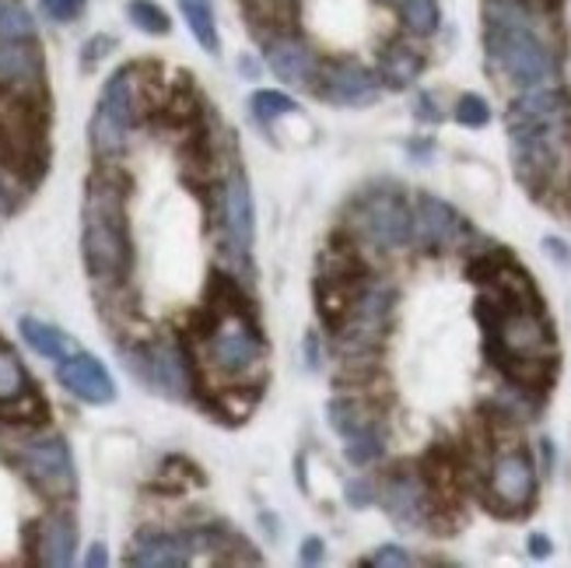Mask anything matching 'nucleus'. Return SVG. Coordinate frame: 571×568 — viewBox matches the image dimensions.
Returning <instances> with one entry per match:
<instances>
[{"instance_id":"f257e3e1","label":"nucleus","mask_w":571,"mask_h":568,"mask_svg":"<svg viewBox=\"0 0 571 568\" xmlns=\"http://www.w3.org/2000/svg\"><path fill=\"white\" fill-rule=\"evenodd\" d=\"M127 172L113 166L95 169L84 186L81 207V253L84 268L95 281L116 284L130 271V228H127Z\"/></svg>"},{"instance_id":"0eeeda50","label":"nucleus","mask_w":571,"mask_h":568,"mask_svg":"<svg viewBox=\"0 0 571 568\" xmlns=\"http://www.w3.org/2000/svg\"><path fill=\"white\" fill-rule=\"evenodd\" d=\"M18 470H22L53 502L75 499V491H78L75 456H70V446L60 435L28 442V446L18 450Z\"/></svg>"},{"instance_id":"dca6fc26","label":"nucleus","mask_w":571,"mask_h":568,"mask_svg":"<svg viewBox=\"0 0 571 568\" xmlns=\"http://www.w3.org/2000/svg\"><path fill=\"white\" fill-rule=\"evenodd\" d=\"M266 64H271V70L284 84L312 88L319 78V57L298 35H271L266 39Z\"/></svg>"},{"instance_id":"ddd939ff","label":"nucleus","mask_w":571,"mask_h":568,"mask_svg":"<svg viewBox=\"0 0 571 568\" xmlns=\"http://www.w3.org/2000/svg\"><path fill=\"white\" fill-rule=\"evenodd\" d=\"M57 379L64 383L67 394H75L84 404H113L116 400V383L110 376V368H105L95 354H84V351L67 354V359H60V365H57Z\"/></svg>"},{"instance_id":"2eb2a0df","label":"nucleus","mask_w":571,"mask_h":568,"mask_svg":"<svg viewBox=\"0 0 571 568\" xmlns=\"http://www.w3.org/2000/svg\"><path fill=\"white\" fill-rule=\"evenodd\" d=\"M467 232H470V225L462 221V215L449 201L421 193L418 207H414V239L421 246H427V250H442V246H456Z\"/></svg>"},{"instance_id":"9d476101","label":"nucleus","mask_w":571,"mask_h":568,"mask_svg":"<svg viewBox=\"0 0 571 568\" xmlns=\"http://www.w3.org/2000/svg\"><path fill=\"white\" fill-rule=\"evenodd\" d=\"M221 225H225V242L231 257L239 263L253 257V239H256V215H253V193H249L245 172L231 169L221 186Z\"/></svg>"},{"instance_id":"1a4fd4ad","label":"nucleus","mask_w":571,"mask_h":568,"mask_svg":"<svg viewBox=\"0 0 571 568\" xmlns=\"http://www.w3.org/2000/svg\"><path fill=\"white\" fill-rule=\"evenodd\" d=\"M127 368H134L158 394L175 397V400H183L193 389L186 354L172 341H151L145 348H137L134 354H127Z\"/></svg>"},{"instance_id":"aec40b11","label":"nucleus","mask_w":571,"mask_h":568,"mask_svg":"<svg viewBox=\"0 0 571 568\" xmlns=\"http://www.w3.org/2000/svg\"><path fill=\"white\" fill-rule=\"evenodd\" d=\"M43 78V60L39 49H35V39L25 43H8L0 39V81H8L14 88H35Z\"/></svg>"},{"instance_id":"39448f33","label":"nucleus","mask_w":571,"mask_h":568,"mask_svg":"<svg viewBox=\"0 0 571 568\" xmlns=\"http://www.w3.org/2000/svg\"><path fill=\"white\" fill-rule=\"evenodd\" d=\"M140 116V78L137 67H119L116 75L105 81L102 99L95 105V116L88 123V140H92L95 155L113 158L127 148L130 127Z\"/></svg>"},{"instance_id":"4be33fe9","label":"nucleus","mask_w":571,"mask_h":568,"mask_svg":"<svg viewBox=\"0 0 571 568\" xmlns=\"http://www.w3.org/2000/svg\"><path fill=\"white\" fill-rule=\"evenodd\" d=\"M22 337H25V344L35 351V354H43V359H53V362H60L67 359V354H75L78 344L70 341V337L57 327H49L43 323V319H35V316H22Z\"/></svg>"},{"instance_id":"a878e982","label":"nucleus","mask_w":571,"mask_h":568,"mask_svg":"<svg viewBox=\"0 0 571 568\" xmlns=\"http://www.w3.org/2000/svg\"><path fill=\"white\" fill-rule=\"evenodd\" d=\"M249 110H253V116L263 123V127H271V123H277L281 116L298 113V102H295L288 92H274V88H260V92H253V99H249Z\"/></svg>"},{"instance_id":"6ab92c4d","label":"nucleus","mask_w":571,"mask_h":568,"mask_svg":"<svg viewBox=\"0 0 571 568\" xmlns=\"http://www.w3.org/2000/svg\"><path fill=\"white\" fill-rule=\"evenodd\" d=\"M78 552V523L67 512H53L39 526H35V558L39 565L64 568L75 561Z\"/></svg>"},{"instance_id":"f704fd0d","label":"nucleus","mask_w":571,"mask_h":568,"mask_svg":"<svg viewBox=\"0 0 571 568\" xmlns=\"http://www.w3.org/2000/svg\"><path fill=\"white\" fill-rule=\"evenodd\" d=\"M544 253H547V260L550 263H558V268H571V246L564 242V239H558V236H547L544 239Z\"/></svg>"},{"instance_id":"bb28decb","label":"nucleus","mask_w":571,"mask_h":568,"mask_svg":"<svg viewBox=\"0 0 571 568\" xmlns=\"http://www.w3.org/2000/svg\"><path fill=\"white\" fill-rule=\"evenodd\" d=\"M382 453H386V435H382L379 424H372V429H365V432H358V435H351L347 446H344L347 464H354V467L376 464V459H382Z\"/></svg>"},{"instance_id":"f3484780","label":"nucleus","mask_w":571,"mask_h":568,"mask_svg":"<svg viewBox=\"0 0 571 568\" xmlns=\"http://www.w3.org/2000/svg\"><path fill=\"white\" fill-rule=\"evenodd\" d=\"M571 116V102L558 88H523V95L509 105L505 127H544V123H564Z\"/></svg>"},{"instance_id":"a211bd4d","label":"nucleus","mask_w":571,"mask_h":568,"mask_svg":"<svg viewBox=\"0 0 571 568\" xmlns=\"http://www.w3.org/2000/svg\"><path fill=\"white\" fill-rule=\"evenodd\" d=\"M193 561V537L190 534H165V530H145L137 534L127 552V565L137 568H183Z\"/></svg>"},{"instance_id":"412c9836","label":"nucleus","mask_w":571,"mask_h":568,"mask_svg":"<svg viewBox=\"0 0 571 568\" xmlns=\"http://www.w3.org/2000/svg\"><path fill=\"white\" fill-rule=\"evenodd\" d=\"M424 70V57L407 43H392L379 57V81L389 88H407L414 84L418 75Z\"/></svg>"},{"instance_id":"2f4dec72","label":"nucleus","mask_w":571,"mask_h":568,"mask_svg":"<svg viewBox=\"0 0 571 568\" xmlns=\"http://www.w3.org/2000/svg\"><path fill=\"white\" fill-rule=\"evenodd\" d=\"M116 49V39L113 35H92V39L84 43V49H81V67L88 70V67H95L102 57H110V53Z\"/></svg>"},{"instance_id":"7c9ffc66","label":"nucleus","mask_w":571,"mask_h":568,"mask_svg":"<svg viewBox=\"0 0 571 568\" xmlns=\"http://www.w3.org/2000/svg\"><path fill=\"white\" fill-rule=\"evenodd\" d=\"M362 565H376V568H407V565H414V558H410V552H403V547L386 544V547H379V552L372 555V558H365Z\"/></svg>"},{"instance_id":"e433bc0d","label":"nucleus","mask_w":571,"mask_h":568,"mask_svg":"<svg viewBox=\"0 0 571 568\" xmlns=\"http://www.w3.org/2000/svg\"><path fill=\"white\" fill-rule=\"evenodd\" d=\"M327 555V544L319 537H306V544H301V565H319Z\"/></svg>"},{"instance_id":"393cba45","label":"nucleus","mask_w":571,"mask_h":568,"mask_svg":"<svg viewBox=\"0 0 571 568\" xmlns=\"http://www.w3.org/2000/svg\"><path fill=\"white\" fill-rule=\"evenodd\" d=\"M0 39L8 43L35 39V22L22 0H0Z\"/></svg>"},{"instance_id":"c03bdc74","label":"nucleus","mask_w":571,"mask_h":568,"mask_svg":"<svg viewBox=\"0 0 571 568\" xmlns=\"http://www.w3.org/2000/svg\"><path fill=\"white\" fill-rule=\"evenodd\" d=\"M8 211V197H4V190H0V215Z\"/></svg>"},{"instance_id":"c9c22d12","label":"nucleus","mask_w":571,"mask_h":568,"mask_svg":"<svg viewBox=\"0 0 571 568\" xmlns=\"http://www.w3.org/2000/svg\"><path fill=\"white\" fill-rule=\"evenodd\" d=\"M414 116H418L421 123H438V120H442V110L435 105V95H432V92H421V95H418Z\"/></svg>"},{"instance_id":"423d86ee","label":"nucleus","mask_w":571,"mask_h":568,"mask_svg":"<svg viewBox=\"0 0 571 568\" xmlns=\"http://www.w3.org/2000/svg\"><path fill=\"white\" fill-rule=\"evenodd\" d=\"M484 499L498 516H519L537 502V467H533V456L523 446L502 450L491 459Z\"/></svg>"},{"instance_id":"5701e85b","label":"nucleus","mask_w":571,"mask_h":568,"mask_svg":"<svg viewBox=\"0 0 571 568\" xmlns=\"http://www.w3.org/2000/svg\"><path fill=\"white\" fill-rule=\"evenodd\" d=\"M327 418H330V429H333L336 435H344V439L358 435V432H365V429H372V424H376V418L368 414V407L358 404L354 397H336V400H330Z\"/></svg>"},{"instance_id":"cd10ccee","label":"nucleus","mask_w":571,"mask_h":568,"mask_svg":"<svg viewBox=\"0 0 571 568\" xmlns=\"http://www.w3.org/2000/svg\"><path fill=\"white\" fill-rule=\"evenodd\" d=\"M400 14H403V25L407 32L414 35H435L438 22H442V11H438V0H400Z\"/></svg>"},{"instance_id":"a19ab883","label":"nucleus","mask_w":571,"mask_h":568,"mask_svg":"<svg viewBox=\"0 0 571 568\" xmlns=\"http://www.w3.org/2000/svg\"><path fill=\"white\" fill-rule=\"evenodd\" d=\"M105 561H110V555H105V544H92V552H88L84 565H88V568H99V565H105Z\"/></svg>"},{"instance_id":"c85d7f7f","label":"nucleus","mask_w":571,"mask_h":568,"mask_svg":"<svg viewBox=\"0 0 571 568\" xmlns=\"http://www.w3.org/2000/svg\"><path fill=\"white\" fill-rule=\"evenodd\" d=\"M127 18L148 35H169L172 32V18L165 14L162 4H155V0H130Z\"/></svg>"},{"instance_id":"ea45409f","label":"nucleus","mask_w":571,"mask_h":568,"mask_svg":"<svg viewBox=\"0 0 571 568\" xmlns=\"http://www.w3.org/2000/svg\"><path fill=\"white\" fill-rule=\"evenodd\" d=\"M407 151L414 155L418 162H427V155L435 151V145H432V140H410V145H407Z\"/></svg>"},{"instance_id":"4c0bfd02","label":"nucleus","mask_w":571,"mask_h":568,"mask_svg":"<svg viewBox=\"0 0 571 568\" xmlns=\"http://www.w3.org/2000/svg\"><path fill=\"white\" fill-rule=\"evenodd\" d=\"M526 547H529V555L537 558V561L550 558V552H555V544H550V537H547V534H529Z\"/></svg>"},{"instance_id":"58836bf2","label":"nucleus","mask_w":571,"mask_h":568,"mask_svg":"<svg viewBox=\"0 0 571 568\" xmlns=\"http://www.w3.org/2000/svg\"><path fill=\"white\" fill-rule=\"evenodd\" d=\"M306 365L316 372L319 365H323V359H319V337L316 333H306Z\"/></svg>"},{"instance_id":"7ed1b4c3","label":"nucleus","mask_w":571,"mask_h":568,"mask_svg":"<svg viewBox=\"0 0 571 568\" xmlns=\"http://www.w3.org/2000/svg\"><path fill=\"white\" fill-rule=\"evenodd\" d=\"M0 166L35 180L46 169V123L22 88L0 81Z\"/></svg>"},{"instance_id":"f8f14e48","label":"nucleus","mask_w":571,"mask_h":568,"mask_svg":"<svg viewBox=\"0 0 571 568\" xmlns=\"http://www.w3.org/2000/svg\"><path fill=\"white\" fill-rule=\"evenodd\" d=\"M379 502L389 512V520L403 530H418L432 516V495L414 470H392L379 488Z\"/></svg>"},{"instance_id":"f03ea898","label":"nucleus","mask_w":571,"mask_h":568,"mask_svg":"<svg viewBox=\"0 0 571 568\" xmlns=\"http://www.w3.org/2000/svg\"><path fill=\"white\" fill-rule=\"evenodd\" d=\"M193 362L207 365L225 379L228 394H242V386H263L266 344L256 330V319L242 309L239 292L228 284V298H210V319L193 333Z\"/></svg>"},{"instance_id":"6e6552de","label":"nucleus","mask_w":571,"mask_h":568,"mask_svg":"<svg viewBox=\"0 0 571 568\" xmlns=\"http://www.w3.org/2000/svg\"><path fill=\"white\" fill-rule=\"evenodd\" d=\"M358 232L379 250H400L414 239V211L397 190H372L358 204Z\"/></svg>"},{"instance_id":"b1692460","label":"nucleus","mask_w":571,"mask_h":568,"mask_svg":"<svg viewBox=\"0 0 571 568\" xmlns=\"http://www.w3.org/2000/svg\"><path fill=\"white\" fill-rule=\"evenodd\" d=\"M180 11L186 18L190 32L196 35V43H201V49L218 57L221 39H218V25H214V11H210L207 0H180Z\"/></svg>"},{"instance_id":"9b49d317","label":"nucleus","mask_w":571,"mask_h":568,"mask_svg":"<svg viewBox=\"0 0 571 568\" xmlns=\"http://www.w3.org/2000/svg\"><path fill=\"white\" fill-rule=\"evenodd\" d=\"M0 418L22 421V424L46 421L43 394L32 386L25 365L18 362V354L4 341H0Z\"/></svg>"},{"instance_id":"4468645a","label":"nucleus","mask_w":571,"mask_h":568,"mask_svg":"<svg viewBox=\"0 0 571 568\" xmlns=\"http://www.w3.org/2000/svg\"><path fill=\"white\" fill-rule=\"evenodd\" d=\"M316 92L333 105H372L379 99V78L362 64L341 60V64H330L327 70H319Z\"/></svg>"},{"instance_id":"72a5a7b5","label":"nucleus","mask_w":571,"mask_h":568,"mask_svg":"<svg viewBox=\"0 0 571 568\" xmlns=\"http://www.w3.org/2000/svg\"><path fill=\"white\" fill-rule=\"evenodd\" d=\"M379 502V488L365 481V477H358V481H351L347 485V505L351 509H368V505H376Z\"/></svg>"},{"instance_id":"79ce46f5","label":"nucleus","mask_w":571,"mask_h":568,"mask_svg":"<svg viewBox=\"0 0 571 568\" xmlns=\"http://www.w3.org/2000/svg\"><path fill=\"white\" fill-rule=\"evenodd\" d=\"M239 70H242V78H260V64L253 57H239Z\"/></svg>"},{"instance_id":"473e14b6","label":"nucleus","mask_w":571,"mask_h":568,"mask_svg":"<svg viewBox=\"0 0 571 568\" xmlns=\"http://www.w3.org/2000/svg\"><path fill=\"white\" fill-rule=\"evenodd\" d=\"M46 18H53V22H75V18L84 11L88 0H39Z\"/></svg>"},{"instance_id":"20e7f679","label":"nucleus","mask_w":571,"mask_h":568,"mask_svg":"<svg viewBox=\"0 0 571 568\" xmlns=\"http://www.w3.org/2000/svg\"><path fill=\"white\" fill-rule=\"evenodd\" d=\"M488 57L502 75L519 88L547 84L558 75V57L550 46V35L533 29H491L484 32Z\"/></svg>"},{"instance_id":"c756f323","label":"nucleus","mask_w":571,"mask_h":568,"mask_svg":"<svg viewBox=\"0 0 571 568\" xmlns=\"http://www.w3.org/2000/svg\"><path fill=\"white\" fill-rule=\"evenodd\" d=\"M453 116H456V123H462V127L480 130V127H488V123H491V105H488L484 95L467 92V95H459Z\"/></svg>"},{"instance_id":"37998d69","label":"nucleus","mask_w":571,"mask_h":568,"mask_svg":"<svg viewBox=\"0 0 571 568\" xmlns=\"http://www.w3.org/2000/svg\"><path fill=\"white\" fill-rule=\"evenodd\" d=\"M540 453H544V464H547V470H550V464H555V446H550V439L540 442Z\"/></svg>"}]
</instances>
